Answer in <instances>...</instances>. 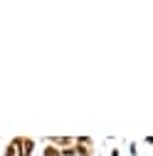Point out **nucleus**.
<instances>
[{
  "instance_id": "5",
  "label": "nucleus",
  "mask_w": 153,
  "mask_h": 156,
  "mask_svg": "<svg viewBox=\"0 0 153 156\" xmlns=\"http://www.w3.org/2000/svg\"><path fill=\"white\" fill-rule=\"evenodd\" d=\"M76 144H84V146H94V141L89 136H76Z\"/></svg>"
},
{
  "instance_id": "6",
  "label": "nucleus",
  "mask_w": 153,
  "mask_h": 156,
  "mask_svg": "<svg viewBox=\"0 0 153 156\" xmlns=\"http://www.w3.org/2000/svg\"><path fill=\"white\" fill-rule=\"evenodd\" d=\"M128 154H131V156H138V146H136V141L128 144Z\"/></svg>"
},
{
  "instance_id": "2",
  "label": "nucleus",
  "mask_w": 153,
  "mask_h": 156,
  "mask_svg": "<svg viewBox=\"0 0 153 156\" xmlns=\"http://www.w3.org/2000/svg\"><path fill=\"white\" fill-rule=\"evenodd\" d=\"M35 146H37V141L32 139V136H22V154L20 156H32L35 154Z\"/></svg>"
},
{
  "instance_id": "7",
  "label": "nucleus",
  "mask_w": 153,
  "mask_h": 156,
  "mask_svg": "<svg viewBox=\"0 0 153 156\" xmlns=\"http://www.w3.org/2000/svg\"><path fill=\"white\" fill-rule=\"evenodd\" d=\"M109 156H121V151H119V149H111V151H109Z\"/></svg>"
},
{
  "instance_id": "8",
  "label": "nucleus",
  "mask_w": 153,
  "mask_h": 156,
  "mask_svg": "<svg viewBox=\"0 0 153 156\" xmlns=\"http://www.w3.org/2000/svg\"><path fill=\"white\" fill-rule=\"evenodd\" d=\"M143 141H146L148 146H153V136H146V139H143Z\"/></svg>"
},
{
  "instance_id": "3",
  "label": "nucleus",
  "mask_w": 153,
  "mask_h": 156,
  "mask_svg": "<svg viewBox=\"0 0 153 156\" xmlns=\"http://www.w3.org/2000/svg\"><path fill=\"white\" fill-rule=\"evenodd\" d=\"M74 154H76V156H94V146H84V144H74Z\"/></svg>"
},
{
  "instance_id": "4",
  "label": "nucleus",
  "mask_w": 153,
  "mask_h": 156,
  "mask_svg": "<svg viewBox=\"0 0 153 156\" xmlns=\"http://www.w3.org/2000/svg\"><path fill=\"white\" fill-rule=\"evenodd\" d=\"M42 156H62V151L57 149V146H52V144H45V149H42Z\"/></svg>"
},
{
  "instance_id": "1",
  "label": "nucleus",
  "mask_w": 153,
  "mask_h": 156,
  "mask_svg": "<svg viewBox=\"0 0 153 156\" xmlns=\"http://www.w3.org/2000/svg\"><path fill=\"white\" fill-rule=\"evenodd\" d=\"M20 154H22V136H12L3 151V156H20Z\"/></svg>"
}]
</instances>
